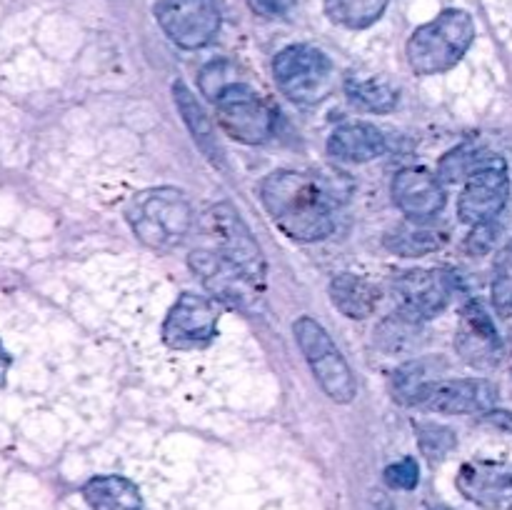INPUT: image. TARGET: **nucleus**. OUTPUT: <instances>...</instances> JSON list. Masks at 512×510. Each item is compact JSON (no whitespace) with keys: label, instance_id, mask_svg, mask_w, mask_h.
<instances>
[{"label":"nucleus","instance_id":"nucleus-1","mask_svg":"<svg viewBox=\"0 0 512 510\" xmlns=\"http://www.w3.org/2000/svg\"><path fill=\"white\" fill-rule=\"evenodd\" d=\"M260 198L273 223L288 238L315 243L333 233V210L328 198L310 175L295 170H275L260 185Z\"/></svg>","mask_w":512,"mask_h":510},{"label":"nucleus","instance_id":"nucleus-2","mask_svg":"<svg viewBox=\"0 0 512 510\" xmlns=\"http://www.w3.org/2000/svg\"><path fill=\"white\" fill-rule=\"evenodd\" d=\"M130 228L140 243L155 250H170L183 243L193 223L188 198L175 188H153L135 195L125 208Z\"/></svg>","mask_w":512,"mask_h":510},{"label":"nucleus","instance_id":"nucleus-3","mask_svg":"<svg viewBox=\"0 0 512 510\" xmlns=\"http://www.w3.org/2000/svg\"><path fill=\"white\" fill-rule=\"evenodd\" d=\"M473 40V18L465 10H445L410 35L408 63L418 75L445 73L463 60Z\"/></svg>","mask_w":512,"mask_h":510},{"label":"nucleus","instance_id":"nucleus-4","mask_svg":"<svg viewBox=\"0 0 512 510\" xmlns=\"http://www.w3.org/2000/svg\"><path fill=\"white\" fill-rule=\"evenodd\" d=\"M293 333L323 393L335 403H350L358 393V385H355L348 360L343 358L328 330L315 318L303 315V318L295 320Z\"/></svg>","mask_w":512,"mask_h":510},{"label":"nucleus","instance_id":"nucleus-5","mask_svg":"<svg viewBox=\"0 0 512 510\" xmlns=\"http://www.w3.org/2000/svg\"><path fill=\"white\" fill-rule=\"evenodd\" d=\"M273 78L290 100L313 105L333 90V63L313 45H288L275 55Z\"/></svg>","mask_w":512,"mask_h":510},{"label":"nucleus","instance_id":"nucleus-6","mask_svg":"<svg viewBox=\"0 0 512 510\" xmlns=\"http://www.w3.org/2000/svg\"><path fill=\"white\" fill-rule=\"evenodd\" d=\"M218 123L233 140L245 145H260L273 135L275 113L253 88L235 83L218 100Z\"/></svg>","mask_w":512,"mask_h":510},{"label":"nucleus","instance_id":"nucleus-7","mask_svg":"<svg viewBox=\"0 0 512 510\" xmlns=\"http://www.w3.org/2000/svg\"><path fill=\"white\" fill-rule=\"evenodd\" d=\"M163 33L180 48H203L218 35L220 10L215 0H160L155 5Z\"/></svg>","mask_w":512,"mask_h":510},{"label":"nucleus","instance_id":"nucleus-8","mask_svg":"<svg viewBox=\"0 0 512 510\" xmlns=\"http://www.w3.org/2000/svg\"><path fill=\"white\" fill-rule=\"evenodd\" d=\"M498 403V388L485 378H438L420 390L415 405L443 415L490 413Z\"/></svg>","mask_w":512,"mask_h":510},{"label":"nucleus","instance_id":"nucleus-9","mask_svg":"<svg viewBox=\"0 0 512 510\" xmlns=\"http://www.w3.org/2000/svg\"><path fill=\"white\" fill-rule=\"evenodd\" d=\"M218 305L198 293H183L163 323V340L173 350H195L218 333Z\"/></svg>","mask_w":512,"mask_h":510},{"label":"nucleus","instance_id":"nucleus-10","mask_svg":"<svg viewBox=\"0 0 512 510\" xmlns=\"http://www.w3.org/2000/svg\"><path fill=\"white\" fill-rule=\"evenodd\" d=\"M210 225L218 238L220 253L245 273V278L258 288L265 283V255L253 238L245 220L230 203H220L210 210Z\"/></svg>","mask_w":512,"mask_h":510},{"label":"nucleus","instance_id":"nucleus-11","mask_svg":"<svg viewBox=\"0 0 512 510\" xmlns=\"http://www.w3.org/2000/svg\"><path fill=\"white\" fill-rule=\"evenodd\" d=\"M508 193L510 183L508 173H505V163L495 158V155H490L465 183V190L458 203L460 218L470 225L493 223L495 215L508 203Z\"/></svg>","mask_w":512,"mask_h":510},{"label":"nucleus","instance_id":"nucleus-12","mask_svg":"<svg viewBox=\"0 0 512 510\" xmlns=\"http://www.w3.org/2000/svg\"><path fill=\"white\" fill-rule=\"evenodd\" d=\"M458 490L488 510L512 508V465L498 460H470L458 473Z\"/></svg>","mask_w":512,"mask_h":510},{"label":"nucleus","instance_id":"nucleus-13","mask_svg":"<svg viewBox=\"0 0 512 510\" xmlns=\"http://www.w3.org/2000/svg\"><path fill=\"white\" fill-rule=\"evenodd\" d=\"M448 275L440 270H408L395 280V298L400 300V310L415 318H435L450 303Z\"/></svg>","mask_w":512,"mask_h":510},{"label":"nucleus","instance_id":"nucleus-14","mask_svg":"<svg viewBox=\"0 0 512 510\" xmlns=\"http://www.w3.org/2000/svg\"><path fill=\"white\" fill-rule=\"evenodd\" d=\"M455 348H458L460 358L475 368H493L500 360L503 343H500L493 320L480 303L465 305L458 333H455Z\"/></svg>","mask_w":512,"mask_h":510},{"label":"nucleus","instance_id":"nucleus-15","mask_svg":"<svg viewBox=\"0 0 512 510\" xmlns=\"http://www.w3.org/2000/svg\"><path fill=\"white\" fill-rule=\"evenodd\" d=\"M193 273L203 280L205 288L218 300L230 305H245L253 295L255 285L245 278L240 268H235L223 253H210V250H193L188 258Z\"/></svg>","mask_w":512,"mask_h":510},{"label":"nucleus","instance_id":"nucleus-16","mask_svg":"<svg viewBox=\"0 0 512 510\" xmlns=\"http://www.w3.org/2000/svg\"><path fill=\"white\" fill-rule=\"evenodd\" d=\"M393 200L410 220H428L443 210L445 190L425 168H403L393 178Z\"/></svg>","mask_w":512,"mask_h":510},{"label":"nucleus","instance_id":"nucleus-17","mask_svg":"<svg viewBox=\"0 0 512 510\" xmlns=\"http://www.w3.org/2000/svg\"><path fill=\"white\" fill-rule=\"evenodd\" d=\"M388 150L383 130L373 123H345L328 138V153L345 163H370Z\"/></svg>","mask_w":512,"mask_h":510},{"label":"nucleus","instance_id":"nucleus-18","mask_svg":"<svg viewBox=\"0 0 512 510\" xmlns=\"http://www.w3.org/2000/svg\"><path fill=\"white\" fill-rule=\"evenodd\" d=\"M330 300L350 320H363L375 313L380 293L370 280L355 273H338L330 280Z\"/></svg>","mask_w":512,"mask_h":510},{"label":"nucleus","instance_id":"nucleus-19","mask_svg":"<svg viewBox=\"0 0 512 510\" xmlns=\"http://www.w3.org/2000/svg\"><path fill=\"white\" fill-rule=\"evenodd\" d=\"M90 510H143V498L133 480L123 475H98L83 485Z\"/></svg>","mask_w":512,"mask_h":510},{"label":"nucleus","instance_id":"nucleus-20","mask_svg":"<svg viewBox=\"0 0 512 510\" xmlns=\"http://www.w3.org/2000/svg\"><path fill=\"white\" fill-rule=\"evenodd\" d=\"M173 95H175V105H178L180 115H183L185 125H188L190 135H193V140L198 143V148L203 150L215 165L223 163V158H220V145L213 133V123H210V118L205 115L203 105L198 103L193 90H190L185 83H175Z\"/></svg>","mask_w":512,"mask_h":510},{"label":"nucleus","instance_id":"nucleus-21","mask_svg":"<svg viewBox=\"0 0 512 510\" xmlns=\"http://www.w3.org/2000/svg\"><path fill=\"white\" fill-rule=\"evenodd\" d=\"M445 245V235L440 230L423 228V225H400L393 233L385 235V248L403 258H420L435 253Z\"/></svg>","mask_w":512,"mask_h":510},{"label":"nucleus","instance_id":"nucleus-22","mask_svg":"<svg viewBox=\"0 0 512 510\" xmlns=\"http://www.w3.org/2000/svg\"><path fill=\"white\" fill-rule=\"evenodd\" d=\"M390 0H325V13L343 28H368L378 23Z\"/></svg>","mask_w":512,"mask_h":510},{"label":"nucleus","instance_id":"nucleus-23","mask_svg":"<svg viewBox=\"0 0 512 510\" xmlns=\"http://www.w3.org/2000/svg\"><path fill=\"white\" fill-rule=\"evenodd\" d=\"M345 93L355 105L373 113H388L398 105L400 93L388 83L378 78H350L345 85Z\"/></svg>","mask_w":512,"mask_h":510},{"label":"nucleus","instance_id":"nucleus-24","mask_svg":"<svg viewBox=\"0 0 512 510\" xmlns=\"http://www.w3.org/2000/svg\"><path fill=\"white\" fill-rule=\"evenodd\" d=\"M418 335L420 318L405 313V310L385 318L383 323L378 325V330H375V340H378V345L385 353H403V350L413 348V345L418 343Z\"/></svg>","mask_w":512,"mask_h":510},{"label":"nucleus","instance_id":"nucleus-25","mask_svg":"<svg viewBox=\"0 0 512 510\" xmlns=\"http://www.w3.org/2000/svg\"><path fill=\"white\" fill-rule=\"evenodd\" d=\"M435 365H438L435 360L420 358V360H413V363H405L403 368L395 370V375H393V398L398 400V403L415 405L420 390H423L425 385L430 383V380H438V378H433Z\"/></svg>","mask_w":512,"mask_h":510},{"label":"nucleus","instance_id":"nucleus-26","mask_svg":"<svg viewBox=\"0 0 512 510\" xmlns=\"http://www.w3.org/2000/svg\"><path fill=\"white\" fill-rule=\"evenodd\" d=\"M488 158L490 155H483L473 145H460V148L450 150L440 160V180H445V183H458V180L470 178Z\"/></svg>","mask_w":512,"mask_h":510},{"label":"nucleus","instance_id":"nucleus-27","mask_svg":"<svg viewBox=\"0 0 512 510\" xmlns=\"http://www.w3.org/2000/svg\"><path fill=\"white\" fill-rule=\"evenodd\" d=\"M490 293H493V305L500 313H512V243L505 245L495 258Z\"/></svg>","mask_w":512,"mask_h":510},{"label":"nucleus","instance_id":"nucleus-28","mask_svg":"<svg viewBox=\"0 0 512 510\" xmlns=\"http://www.w3.org/2000/svg\"><path fill=\"white\" fill-rule=\"evenodd\" d=\"M415 433H418L420 450H423L425 458L433 460V463L435 460H443L445 455L455 448V433L450 428H445V425L420 423L418 428H415Z\"/></svg>","mask_w":512,"mask_h":510},{"label":"nucleus","instance_id":"nucleus-29","mask_svg":"<svg viewBox=\"0 0 512 510\" xmlns=\"http://www.w3.org/2000/svg\"><path fill=\"white\" fill-rule=\"evenodd\" d=\"M235 83H240L238 70H235V65L228 63V60H215V63L205 65L203 73H200V90H203V95H208L213 103L225 93V90L233 88Z\"/></svg>","mask_w":512,"mask_h":510},{"label":"nucleus","instance_id":"nucleus-30","mask_svg":"<svg viewBox=\"0 0 512 510\" xmlns=\"http://www.w3.org/2000/svg\"><path fill=\"white\" fill-rule=\"evenodd\" d=\"M420 480V468L415 458H403L385 468V483L395 490H413Z\"/></svg>","mask_w":512,"mask_h":510},{"label":"nucleus","instance_id":"nucleus-31","mask_svg":"<svg viewBox=\"0 0 512 510\" xmlns=\"http://www.w3.org/2000/svg\"><path fill=\"white\" fill-rule=\"evenodd\" d=\"M495 240V228L490 223L485 225H475V233L470 235L468 240V250H473V253H485V250L493 245Z\"/></svg>","mask_w":512,"mask_h":510},{"label":"nucleus","instance_id":"nucleus-32","mask_svg":"<svg viewBox=\"0 0 512 510\" xmlns=\"http://www.w3.org/2000/svg\"><path fill=\"white\" fill-rule=\"evenodd\" d=\"M258 3H260V8L268 10V13L283 15V13H288L290 8H293L295 0H258Z\"/></svg>","mask_w":512,"mask_h":510},{"label":"nucleus","instance_id":"nucleus-33","mask_svg":"<svg viewBox=\"0 0 512 510\" xmlns=\"http://www.w3.org/2000/svg\"><path fill=\"white\" fill-rule=\"evenodd\" d=\"M488 418L493 420L495 425H500V428L512 430V413H505V410H490Z\"/></svg>","mask_w":512,"mask_h":510},{"label":"nucleus","instance_id":"nucleus-34","mask_svg":"<svg viewBox=\"0 0 512 510\" xmlns=\"http://www.w3.org/2000/svg\"><path fill=\"white\" fill-rule=\"evenodd\" d=\"M10 363H13V360H10L8 350H5V348H3V343H0V388H3V385H5V378H8V368H10Z\"/></svg>","mask_w":512,"mask_h":510},{"label":"nucleus","instance_id":"nucleus-35","mask_svg":"<svg viewBox=\"0 0 512 510\" xmlns=\"http://www.w3.org/2000/svg\"><path fill=\"white\" fill-rule=\"evenodd\" d=\"M435 510H453V508H435Z\"/></svg>","mask_w":512,"mask_h":510}]
</instances>
